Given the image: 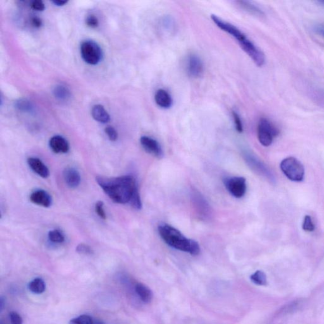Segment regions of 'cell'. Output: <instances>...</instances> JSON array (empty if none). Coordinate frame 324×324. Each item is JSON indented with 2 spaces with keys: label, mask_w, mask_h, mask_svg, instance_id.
<instances>
[{
  "label": "cell",
  "mask_w": 324,
  "mask_h": 324,
  "mask_svg": "<svg viewBox=\"0 0 324 324\" xmlns=\"http://www.w3.org/2000/svg\"><path fill=\"white\" fill-rule=\"evenodd\" d=\"M96 181L105 193L116 203H130L134 193L138 191L136 179L131 176H98Z\"/></svg>",
  "instance_id": "cell-1"
},
{
  "label": "cell",
  "mask_w": 324,
  "mask_h": 324,
  "mask_svg": "<svg viewBox=\"0 0 324 324\" xmlns=\"http://www.w3.org/2000/svg\"><path fill=\"white\" fill-rule=\"evenodd\" d=\"M213 23L220 30L229 34L233 37L237 42L239 43L240 47L248 55L249 57L253 61L258 67H262L265 63V57L261 50L259 49L249 39L245 34L242 32L239 28L227 21L223 20L219 17L214 14L211 15Z\"/></svg>",
  "instance_id": "cell-2"
},
{
  "label": "cell",
  "mask_w": 324,
  "mask_h": 324,
  "mask_svg": "<svg viewBox=\"0 0 324 324\" xmlns=\"http://www.w3.org/2000/svg\"><path fill=\"white\" fill-rule=\"evenodd\" d=\"M161 238L172 248L186 252L192 255H197L200 252V246L196 241L188 239L172 225L162 224L158 227Z\"/></svg>",
  "instance_id": "cell-3"
},
{
  "label": "cell",
  "mask_w": 324,
  "mask_h": 324,
  "mask_svg": "<svg viewBox=\"0 0 324 324\" xmlns=\"http://www.w3.org/2000/svg\"><path fill=\"white\" fill-rule=\"evenodd\" d=\"M280 168L283 174L290 181L301 182L304 177V168L299 160L293 157L284 158L280 163Z\"/></svg>",
  "instance_id": "cell-4"
},
{
  "label": "cell",
  "mask_w": 324,
  "mask_h": 324,
  "mask_svg": "<svg viewBox=\"0 0 324 324\" xmlns=\"http://www.w3.org/2000/svg\"><path fill=\"white\" fill-rule=\"evenodd\" d=\"M279 134V129L269 120L266 118L260 119L257 127V135L259 142L261 145L265 147L270 146Z\"/></svg>",
  "instance_id": "cell-5"
},
{
  "label": "cell",
  "mask_w": 324,
  "mask_h": 324,
  "mask_svg": "<svg viewBox=\"0 0 324 324\" xmlns=\"http://www.w3.org/2000/svg\"><path fill=\"white\" fill-rule=\"evenodd\" d=\"M81 55L86 63L95 66L100 63L103 57L102 50L97 43L85 41L81 45Z\"/></svg>",
  "instance_id": "cell-6"
},
{
  "label": "cell",
  "mask_w": 324,
  "mask_h": 324,
  "mask_svg": "<svg viewBox=\"0 0 324 324\" xmlns=\"http://www.w3.org/2000/svg\"><path fill=\"white\" fill-rule=\"evenodd\" d=\"M192 203L196 213L201 219H209L212 215V210L208 201L200 192L193 189L191 193Z\"/></svg>",
  "instance_id": "cell-7"
},
{
  "label": "cell",
  "mask_w": 324,
  "mask_h": 324,
  "mask_svg": "<svg viewBox=\"0 0 324 324\" xmlns=\"http://www.w3.org/2000/svg\"><path fill=\"white\" fill-rule=\"evenodd\" d=\"M243 157L247 164L249 168L256 174L260 175L265 178L267 179L268 181H274V176H273L272 173L268 169V167L263 164L261 161L256 158L251 153L245 152L243 153Z\"/></svg>",
  "instance_id": "cell-8"
},
{
  "label": "cell",
  "mask_w": 324,
  "mask_h": 324,
  "mask_svg": "<svg viewBox=\"0 0 324 324\" xmlns=\"http://www.w3.org/2000/svg\"><path fill=\"white\" fill-rule=\"evenodd\" d=\"M224 182L225 188L234 197L241 198L245 194L247 186L246 179L244 177H227Z\"/></svg>",
  "instance_id": "cell-9"
},
{
  "label": "cell",
  "mask_w": 324,
  "mask_h": 324,
  "mask_svg": "<svg viewBox=\"0 0 324 324\" xmlns=\"http://www.w3.org/2000/svg\"><path fill=\"white\" fill-rule=\"evenodd\" d=\"M186 70L191 78L197 79L202 76L204 66L201 58L196 54H190L186 59Z\"/></svg>",
  "instance_id": "cell-10"
},
{
  "label": "cell",
  "mask_w": 324,
  "mask_h": 324,
  "mask_svg": "<svg viewBox=\"0 0 324 324\" xmlns=\"http://www.w3.org/2000/svg\"><path fill=\"white\" fill-rule=\"evenodd\" d=\"M140 143L144 150L149 154L152 155L159 159L164 157V153L162 146L155 139L144 136L140 139Z\"/></svg>",
  "instance_id": "cell-11"
},
{
  "label": "cell",
  "mask_w": 324,
  "mask_h": 324,
  "mask_svg": "<svg viewBox=\"0 0 324 324\" xmlns=\"http://www.w3.org/2000/svg\"><path fill=\"white\" fill-rule=\"evenodd\" d=\"M30 200L35 205L45 208L50 207L52 204V196L47 191L42 189L33 192L30 195Z\"/></svg>",
  "instance_id": "cell-12"
},
{
  "label": "cell",
  "mask_w": 324,
  "mask_h": 324,
  "mask_svg": "<svg viewBox=\"0 0 324 324\" xmlns=\"http://www.w3.org/2000/svg\"><path fill=\"white\" fill-rule=\"evenodd\" d=\"M28 164L33 171L43 178H47L50 176L49 168L39 158H28Z\"/></svg>",
  "instance_id": "cell-13"
},
{
  "label": "cell",
  "mask_w": 324,
  "mask_h": 324,
  "mask_svg": "<svg viewBox=\"0 0 324 324\" xmlns=\"http://www.w3.org/2000/svg\"><path fill=\"white\" fill-rule=\"evenodd\" d=\"M49 145L51 150L55 153H67L70 146L68 141L61 136H55L50 139Z\"/></svg>",
  "instance_id": "cell-14"
},
{
  "label": "cell",
  "mask_w": 324,
  "mask_h": 324,
  "mask_svg": "<svg viewBox=\"0 0 324 324\" xmlns=\"http://www.w3.org/2000/svg\"><path fill=\"white\" fill-rule=\"evenodd\" d=\"M64 179L67 186L71 189H76L80 184V174L74 168L68 167L64 170Z\"/></svg>",
  "instance_id": "cell-15"
},
{
  "label": "cell",
  "mask_w": 324,
  "mask_h": 324,
  "mask_svg": "<svg viewBox=\"0 0 324 324\" xmlns=\"http://www.w3.org/2000/svg\"><path fill=\"white\" fill-rule=\"evenodd\" d=\"M155 101L158 107L164 109H170L173 103L171 96L164 89H160L157 91L155 95Z\"/></svg>",
  "instance_id": "cell-16"
},
{
  "label": "cell",
  "mask_w": 324,
  "mask_h": 324,
  "mask_svg": "<svg viewBox=\"0 0 324 324\" xmlns=\"http://www.w3.org/2000/svg\"><path fill=\"white\" fill-rule=\"evenodd\" d=\"M91 115L95 121L107 124L110 121V116L105 108L101 105H96L91 110Z\"/></svg>",
  "instance_id": "cell-17"
},
{
  "label": "cell",
  "mask_w": 324,
  "mask_h": 324,
  "mask_svg": "<svg viewBox=\"0 0 324 324\" xmlns=\"http://www.w3.org/2000/svg\"><path fill=\"white\" fill-rule=\"evenodd\" d=\"M237 6L251 15L261 17L264 16V13L258 7L248 1H237Z\"/></svg>",
  "instance_id": "cell-18"
},
{
  "label": "cell",
  "mask_w": 324,
  "mask_h": 324,
  "mask_svg": "<svg viewBox=\"0 0 324 324\" xmlns=\"http://www.w3.org/2000/svg\"><path fill=\"white\" fill-rule=\"evenodd\" d=\"M135 290L137 294L140 299L145 303H148L152 301L153 299V292L146 285L142 283H138L135 286Z\"/></svg>",
  "instance_id": "cell-19"
},
{
  "label": "cell",
  "mask_w": 324,
  "mask_h": 324,
  "mask_svg": "<svg viewBox=\"0 0 324 324\" xmlns=\"http://www.w3.org/2000/svg\"><path fill=\"white\" fill-rule=\"evenodd\" d=\"M29 289L35 294H42L46 289V284L42 278H35L29 284Z\"/></svg>",
  "instance_id": "cell-20"
},
{
  "label": "cell",
  "mask_w": 324,
  "mask_h": 324,
  "mask_svg": "<svg viewBox=\"0 0 324 324\" xmlns=\"http://www.w3.org/2000/svg\"><path fill=\"white\" fill-rule=\"evenodd\" d=\"M54 94L55 98L61 101L68 100L71 97L70 90L63 85L55 86L54 90Z\"/></svg>",
  "instance_id": "cell-21"
},
{
  "label": "cell",
  "mask_w": 324,
  "mask_h": 324,
  "mask_svg": "<svg viewBox=\"0 0 324 324\" xmlns=\"http://www.w3.org/2000/svg\"><path fill=\"white\" fill-rule=\"evenodd\" d=\"M252 282L258 285H265L267 284V276L261 270H257L251 275Z\"/></svg>",
  "instance_id": "cell-22"
},
{
  "label": "cell",
  "mask_w": 324,
  "mask_h": 324,
  "mask_svg": "<svg viewBox=\"0 0 324 324\" xmlns=\"http://www.w3.org/2000/svg\"><path fill=\"white\" fill-rule=\"evenodd\" d=\"M49 239L55 244H61L65 241V236L61 230L54 229L49 232Z\"/></svg>",
  "instance_id": "cell-23"
},
{
  "label": "cell",
  "mask_w": 324,
  "mask_h": 324,
  "mask_svg": "<svg viewBox=\"0 0 324 324\" xmlns=\"http://www.w3.org/2000/svg\"><path fill=\"white\" fill-rule=\"evenodd\" d=\"M311 97L319 105L324 107V91L320 89L312 88L310 91Z\"/></svg>",
  "instance_id": "cell-24"
},
{
  "label": "cell",
  "mask_w": 324,
  "mask_h": 324,
  "mask_svg": "<svg viewBox=\"0 0 324 324\" xmlns=\"http://www.w3.org/2000/svg\"><path fill=\"white\" fill-rule=\"evenodd\" d=\"M16 107L19 110L24 112H31L33 110L32 103L30 101L25 99H21L17 101Z\"/></svg>",
  "instance_id": "cell-25"
},
{
  "label": "cell",
  "mask_w": 324,
  "mask_h": 324,
  "mask_svg": "<svg viewBox=\"0 0 324 324\" xmlns=\"http://www.w3.org/2000/svg\"><path fill=\"white\" fill-rule=\"evenodd\" d=\"M69 324H94V320L90 315H82L72 319Z\"/></svg>",
  "instance_id": "cell-26"
},
{
  "label": "cell",
  "mask_w": 324,
  "mask_h": 324,
  "mask_svg": "<svg viewBox=\"0 0 324 324\" xmlns=\"http://www.w3.org/2000/svg\"><path fill=\"white\" fill-rule=\"evenodd\" d=\"M129 204L133 206L134 209L140 210L142 208V202H141L140 194L139 190L134 193Z\"/></svg>",
  "instance_id": "cell-27"
},
{
  "label": "cell",
  "mask_w": 324,
  "mask_h": 324,
  "mask_svg": "<svg viewBox=\"0 0 324 324\" xmlns=\"http://www.w3.org/2000/svg\"><path fill=\"white\" fill-rule=\"evenodd\" d=\"M302 228L306 232H313L315 230V225L312 222L311 217L309 215H306L304 218Z\"/></svg>",
  "instance_id": "cell-28"
},
{
  "label": "cell",
  "mask_w": 324,
  "mask_h": 324,
  "mask_svg": "<svg viewBox=\"0 0 324 324\" xmlns=\"http://www.w3.org/2000/svg\"><path fill=\"white\" fill-rule=\"evenodd\" d=\"M232 114L235 128H236V131L238 132V133H242V131H243V126H242L241 117H240L239 115L237 114L236 112H232Z\"/></svg>",
  "instance_id": "cell-29"
},
{
  "label": "cell",
  "mask_w": 324,
  "mask_h": 324,
  "mask_svg": "<svg viewBox=\"0 0 324 324\" xmlns=\"http://www.w3.org/2000/svg\"><path fill=\"white\" fill-rule=\"evenodd\" d=\"M76 251L79 254H84V255H91L93 254V249L90 246L84 243L79 244L77 246Z\"/></svg>",
  "instance_id": "cell-30"
},
{
  "label": "cell",
  "mask_w": 324,
  "mask_h": 324,
  "mask_svg": "<svg viewBox=\"0 0 324 324\" xmlns=\"http://www.w3.org/2000/svg\"><path fill=\"white\" fill-rule=\"evenodd\" d=\"M95 211L97 215L103 220H106L107 215L104 210V204L103 201H98L95 205Z\"/></svg>",
  "instance_id": "cell-31"
},
{
  "label": "cell",
  "mask_w": 324,
  "mask_h": 324,
  "mask_svg": "<svg viewBox=\"0 0 324 324\" xmlns=\"http://www.w3.org/2000/svg\"><path fill=\"white\" fill-rule=\"evenodd\" d=\"M105 132L110 141H115L118 139V133L114 127L108 126L105 128Z\"/></svg>",
  "instance_id": "cell-32"
},
{
  "label": "cell",
  "mask_w": 324,
  "mask_h": 324,
  "mask_svg": "<svg viewBox=\"0 0 324 324\" xmlns=\"http://www.w3.org/2000/svg\"><path fill=\"white\" fill-rule=\"evenodd\" d=\"M86 23L89 27L91 28H96L98 27V25H99V21H98L97 17L91 15L88 16L87 19H86Z\"/></svg>",
  "instance_id": "cell-33"
},
{
  "label": "cell",
  "mask_w": 324,
  "mask_h": 324,
  "mask_svg": "<svg viewBox=\"0 0 324 324\" xmlns=\"http://www.w3.org/2000/svg\"><path fill=\"white\" fill-rule=\"evenodd\" d=\"M10 319L12 324H23V318L16 311H12L10 313Z\"/></svg>",
  "instance_id": "cell-34"
},
{
  "label": "cell",
  "mask_w": 324,
  "mask_h": 324,
  "mask_svg": "<svg viewBox=\"0 0 324 324\" xmlns=\"http://www.w3.org/2000/svg\"><path fill=\"white\" fill-rule=\"evenodd\" d=\"M31 7L35 11L42 12L45 9V6L44 3L40 0H35L31 3Z\"/></svg>",
  "instance_id": "cell-35"
},
{
  "label": "cell",
  "mask_w": 324,
  "mask_h": 324,
  "mask_svg": "<svg viewBox=\"0 0 324 324\" xmlns=\"http://www.w3.org/2000/svg\"><path fill=\"white\" fill-rule=\"evenodd\" d=\"M162 25L164 28L167 29L168 30H172L174 28V22L170 18H164V20H163Z\"/></svg>",
  "instance_id": "cell-36"
},
{
  "label": "cell",
  "mask_w": 324,
  "mask_h": 324,
  "mask_svg": "<svg viewBox=\"0 0 324 324\" xmlns=\"http://www.w3.org/2000/svg\"><path fill=\"white\" fill-rule=\"evenodd\" d=\"M31 23L34 27L37 28H40L41 26H42V21L39 18L37 17H34V18L31 19Z\"/></svg>",
  "instance_id": "cell-37"
},
{
  "label": "cell",
  "mask_w": 324,
  "mask_h": 324,
  "mask_svg": "<svg viewBox=\"0 0 324 324\" xmlns=\"http://www.w3.org/2000/svg\"><path fill=\"white\" fill-rule=\"evenodd\" d=\"M313 30L318 35L324 38V25H316L313 28Z\"/></svg>",
  "instance_id": "cell-38"
},
{
  "label": "cell",
  "mask_w": 324,
  "mask_h": 324,
  "mask_svg": "<svg viewBox=\"0 0 324 324\" xmlns=\"http://www.w3.org/2000/svg\"><path fill=\"white\" fill-rule=\"evenodd\" d=\"M52 2L57 6H64L67 3V1H62V0H54Z\"/></svg>",
  "instance_id": "cell-39"
},
{
  "label": "cell",
  "mask_w": 324,
  "mask_h": 324,
  "mask_svg": "<svg viewBox=\"0 0 324 324\" xmlns=\"http://www.w3.org/2000/svg\"><path fill=\"white\" fill-rule=\"evenodd\" d=\"M4 298L3 296H1V297H0V308H1L2 310L4 308Z\"/></svg>",
  "instance_id": "cell-40"
},
{
  "label": "cell",
  "mask_w": 324,
  "mask_h": 324,
  "mask_svg": "<svg viewBox=\"0 0 324 324\" xmlns=\"http://www.w3.org/2000/svg\"><path fill=\"white\" fill-rule=\"evenodd\" d=\"M94 324H105V323H103L102 321L98 320L97 321H94Z\"/></svg>",
  "instance_id": "cell-41"
},
{
  "label": "cell",
  "mask_w": 324,
  "mask_h": 324,
  "mask_svg": "<svg viewBox=\"0 0 324 324\" xmlns=\"http://www.w3.org/2000/svg\"><path fill=\"white\" fill-rule=\"evenodd\" d=\"M320 2H321V3H322L323 4H324V1H321Z\"/></svg>",
  "instance_id": "cell-42"
}]
</instances>
